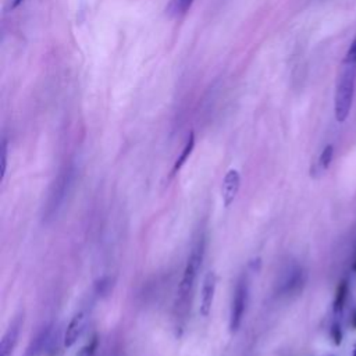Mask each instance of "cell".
Wrapping results in <instances>:
<instances>
[{
    "label": "cell",
    "mask_w": 356,
    "mask_h": 356,
    "mask_svg": "<svg viewBox=\"0 0 356 356\" xmlns=\"http://www.w3.org/2000/svg\"><path fill=\"white\" fill-rule=\"evenodd\" d=\"M248 280L242 277L235 288L232 302H231V309H229V331L236 332L238 328L242 324L245 312H246V305H248Z\"/></svg>",
    "instance_id": "3957f363"
},
{
    "label": "cell",
    "mask_w": 356,
    "mask_h": 356,
    "mask_svg": "<svg viewBox=\"0 0 356 356\" xmlns=\"http://www.w3.org/2000/svg\"><path fill=\"white\" fill-rule=\"evenodd\" d=\"M193 147H195V135H193V132H189L188 139H186V143H185V146H184V149H182L181 154L177 157V160H175L174 165H172L171 175H175V174L182 168V165L186 163V160H188V159H189V156L192 154Z\"/></svg>",
    "instance_id": "9c48e42d"
},
{
    "label": "cell",
    "mask_w": 356,
    "mask_h": 356,
    "mask_svg": "<svg viewBox=\"0 0 356 356\" xmlns=\"http://www.w3.org/2000/svg\"><path fill=\"white\" fill-rule=\"evenodd\" d=\"M350 356H356V345L353 346V350H352V355Z\"/></svg>",
    "instance_id": "d6986e66"
},
{
    "label": "cell",
    "mask_w": 356,
    "mask_h": 356,
    "mask_svg": "<svg viewBox=\"0 0 356 356\" xmlns=\"http://www.w3.org/2000/svg\"><path fill=\"white\" fill-rule=\"evenodd\" d=\"M355 83H356V64L342 61V68L338 74L335 96H334V113L338 122H343L349 115L352 102H353Z\"/></svg>",
    "instance_id": "6da1fadb"
},
{
    "label": "cell",
    "mask_w": 356,
    "mask_h": 356,
    "mask_svg": "<svg viewBox=\"0 0 356 356\" xmlns=\"http://www.w3.org/2000/svg\"><path fill=\"white\" fill-rule=\"evenodd\" d=\"M21 323H22L21 317L15 318L13 321V324L8 327V330L6 331V334L3 335L1 342H0V356H11L13 355L14 348H15L17 341H18Z\"/></svg>",
    "instance_id": "52a82bcc"
},
{
    "label": "cell",
    "mask_w": 356,
    "mask_h": 356,
    "mask_svg": "<svg viewBox=\"0 0 356 356\" xmlns=\"http://www.w3.org/2000/svg\"><path fill=\"white\" fill-rule=\"evenodd\" d=\"M216 286H217V275L214 271H209L203 280V285L200 291L199 313L202 317H209V314L211 313Z\"/></svg>",
    "instance_id": "277c9868"
},
{
    "label": "cell",
    "mask_w": 356,
    "mask_h": 356,
    "mask_svg": "<svg viewBox=\"0 0 356 356\" xmlns=\"http://www.w3.org/2000/svg\"><path fill=\"white\" fill-rule=\"evenodd\" d=\"M332 156H334V147H332V145H327L323 149V152L317 160V171L318 172H323L330 167V164L332 161Z\"/></svg>",
    "instance_id": "7c38bea8"
},
{
    "label": "cell",
    "mask_w": 356,
    "mask_h": 356,
    "mask_svg": "<svg viewBox=\"0 0 356 356\" xmlns=\"http://www.w3.org/2000/svg\"><path fill=\"white\" fill-rule=\"evenodd\" d=\"M22 1H24V0H14V1H13V8L18 7V6H19Z\"/></svg>",
    "instance_id": "ac0fdd59"
},
{
    "label": "cell",
    "mask_w": 356,
    "mask_h": 356,
    "mask_svg": "<svg viewBox=\"0 0 356 356\" xmlns=\"http://www.w3.org/2000/svg\"><path fill=\"white\" fill-rule=\"evenodd\" d=\"M203 254H204V241H203V238H200V241H197V243L192 248V250L188 256V260H186V264L184 268V274H182L181 282L178 285V292H177V295H178L177 307L178 309L185 307L188 305L193 284H195L197 273L202 267Z\"/></svg>",
    "instance_id": "7a4b0ae2"
},
{
    "label": "cell",
    "mask_w": 356,
    "mask_h": 356,
    "mask_svg": "<svg viewBox=\"0 0 356 356\" xmlns=\"http://www.w3.org/2000/svg\"><path fill=\"white\" fill-rule=\"evenodd\" d=\"M331 338L335 345H339L342 341V331H341V325L338 323H334L331 327Z\"/></svg>",
    "instance_id": "2e32d148"
},
{
    "label": "cell",
    "mask_w": 356,
    "mask_h": 356,
    "mask_svg": "<svg viewBox=\"0 0 356 356\" xmlns=\"http://www.w3.org/2000/svg\"><path fill=\"white\" fill-rule=\"evenodd\" d=\"M352 270L356 271V259H355V261H353V264H352Z\"/></svg>",
    "instance_id": "ffe728a7"
},
{
    "label": "cell",
    "mask_w": 356,
    "mask_h": 356,
    "mask_svg": "<svg viewBox=\"0 0 356 356\" xmlns=\"http://www.w3.org/2000/svg\"><path fill=\"white\" fill-rule=\"evenodd\" d=\"M239 188H241L239 171L236 168H229L224 175L222 185H221V199H222L224 207H229L234 203L239 192Z\"/></svg>",
    "instance_id": "5b68a950"
},
{
    "label": "cell",
    "mask_w": 356,
    "mask_h": 356,
    "mask_svg": "<svg viewBox=\"0 0 356 356\" xmlns=\"http://www.w3.org/2000/svg\"><path fill=\"white\" fill-rule=\"evenodd\" d=\"M96 349H97V338L93 337L92 341L79 350L78 356H95L96 355Z\"/></svg>",
    "instance_id": "4fadbf2b"
},
{
    "label": "cell",
    "mask_w": 356,
    "mask_h": 356,
    "mask_svg": "<svg viewBox=\"0 0 356 356\" xmlns=\"http://www.w3.org/2000/svg\"><path fill=\"white\" fill-rule=\"evenodd\" d=\"M350 324H352V327H353V328H356V310H353V313H352Z\"/></svg>",
    "instance_id": "e0dca14e"
},
{
    "label": "cell",
    "mask_w": 356,
    "mask_h": 356,
    "mask_svg": "<svg viewBox=\"0 0 356 356\" xmlns=\"http://www.w3.org/2000/svg\"><path fill=\"white\" fill-rule=\"evenodd\" d=\"M348 292H349V284H348V280H342L338 286H337V291H335V298H334V314L335 316H339L343 310V306H345V302H346V298H348Z\"/></svg>",
    "instance_id": "30bf717a"
},
{
    "label": "cell",
    "mask_w": 356,
    "mask_h": 356,
    "mask_svg": "<svg viewBox=\"0 0 356 356\" xmlns=\"http://www.w3.org/2000/svg\"><path fill=\"white\" fill-rule=\"evenodd\" d=\"M343 63H355L356 64V38L350 43V46H349V49H348V51L345 54Z\"/></svg>",
    "instance_id": "9a60e30c"
},
{
    "label": "cell",
    "mask_w": 356,
    "mask_h": 356,
    "mask_svg": "<svg viewBox=\"0 0 356 356\" xmlns=\"http://www.w3.org/2000/svg\"><path fill=\"white\" fill-rule=\"evenodd\" d=\"M6 170H7V140L3 139V142H1V174H0L1 181L4 179Z\"/></svg>",
    "instance_id": "5bb4252c"
},
{
    "label": "cell",
    "mask_w": 356,
    "mask_h": 356,
    "mask_svg": "<svg viewBox=\"0 0 356 356\" xmlns=\"http://www.w3.org/2000/svg\"><path fill=\"white\" fill-rule=\"evenodd\" d=\"M86 318L88 317H86L85 312H79L71 318V321L67 325L65 334H64V346L65 348H72L78 342V339L81 338V335L85 330Z\"/></svg>",
    "instance_id": "8992f818"
},
{
    "label": "cell",
    "mask_w": 356,
    "mask_h": 356,
    "mask_svg": "<svg viewBox=\"0 0 356 356\" xmlns=\"http://www.w3.org/2000/svg\"><path fill=\"white\" fill-rule=\"evenodd\" d=\"M193 1L195 0H170L167 7H165V11L171 17L182 15V14H185L192 7Z\"/></svg>",
    "instance_id": "8fae6325"
},
{
    "label": "cell",
    "mask_w": 356,
    "mask_h": 356,
    "mask_svg": "<svg viewBox=\"0 0 356 356\" xmlns=\"http://www.w3.org/2000/svg\"><path fill=\"white\" fill-rule=\"evenodd\" d=\"M49 338H50V328L46 327L31 341V343L26 348L24 356H39V355H42L43 350L46 349Z\"/></svg>",
    "instance_id": "ba28073f"
}]
</instances>
